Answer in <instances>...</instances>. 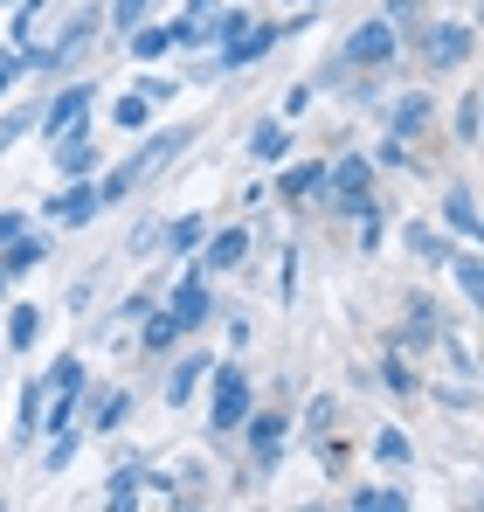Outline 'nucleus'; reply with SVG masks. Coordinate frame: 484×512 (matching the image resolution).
Here are the masks:
<instances>
[{"instance_id": "obj_1", "label": "nucleus", "mask_w": 484, "mask_h": 512, "mask_svg": "<svg viewBox=\"0 0 484 512\" xmlns=\"http://www.w3.org/2000/svg\"><path fill=\"white\" fill-rule=\"evenodd\" d=\"M325 194H332V208H339V215H367V167H360V160H346L339 173H325Z\"/></svg>"}, {"instance_id": "obj_2", "label": "nucleus", "mask_w": 484, "mask_h": 512, "mask_svg": "<svg viewBox=\"0 0 484 512\" xmlns=\"http://www.w3.org/2000/svg\"><path fill=\"white\" fill-rule=\"evenodd\" d=\"M242 416H249V388H242L236 367H222L215 374V429H236Z\"/></svg>"}, {"instance_id": "obj_3", "label": "nucleus", "mask_w": 484, "mask_h": 512, "mask_svg": "<svg viewBox=\"0 0 484 512\" xmlns=\"http://www.w3.org/2000/svg\"><path fill=\"white\" fill-rule=\"evenodd\" d=\"M90 97H97V90H90V84L63 90V97H56V104H49V111H42V118H35V125H42V132H49V139H63V132H70V125H77V118H83V104H90Z\"/></svg>"}, {"instance_id": "obj_4", "label": "nucleus", "mask_w": 484, "mask_h": 512, "mask_svg": "<svg viewBox=\"0 0 484 512\" xmlns=\"http://www.w3.org/2000/svg\"><path fill=\"white\" fill-rule=\"evenodd\" d=\"M346 56H353V63H388V56H395V28H388V21H367Z\"/></svg>"}, {"instance_id": "obj_5", "label": "nucleus", "mask_w": 484, "mask_h": 512, "mask_svg": "<svg viewBox=\"0 0 484 512\" xmlns=\"http://www.w3.org/2000/svg\"><path fill=\"white\" fill-rule=\"evenodd\" d=\"M471 56V28H429V70H450Z\"/></svg>"}, {"instance_id": "obj_6", "label": "nucleus", "mask_w": 484, "mask_h": 512, "mask_svg": "<svg viewBox=\"0 0 484 512\" xmlns=\"http://www.w3.org/2000/svg\"><path fill=\"white\" fill-rule=\"evenodd\" d=\"M249 443H256V464H277V443H284V423H277V416H256V423H249Z\"/></svg>"}, {"instance_id": "obj_7", "label": "nucleus", "mask_w": 484, "mask_h": 512, "mask_svg": "<svg viewBox=\"0 0 484 512\" xmlns=\"http://www.w3.org/2000/svg\"><path fill=\"white\" fill-rule=\"evenodd\" d=\"M173 319H180V326H201V319H208V291H201L194 277L180 284V298H173Z\"/></svg>"}, {"instance_id": "obj_8", "label": "nucleus", "mask_w": 484, "mask_h": 512, "mask_svg": "<svg viewBox=\"0 0 484 512\" xmlns=\"http://www.w3.org/2000/svg\"><path fill=\"white\" fill-rule=\"evenodd\" d=\"M242 250H249V229H222V236H215V250H208V263H215V270H236Z\"/></svg>"}, {"instance_id": "obj_9", "label": "nucleus", "mask_w": 484, "mask_h": 512, "mask_svg": "<svg viewBox=\"0 0 484 512\" xmlns=\"http://www.w3.org/2000/svg\"><path fill=\"white\" fill-rule=\"evenodd\" d=\"M35 263H42V243L14 236V243H7V263H0V277H21V270H35Z\"/></svg>"}, {"instance_id": "obj_10", "label": "nucleus", "mask_w": 484, "mask_h": 512, "mask_svg": "<svg viewBox=\"0 0 484 512\" xmlns=\"http://www.w3.org/2000/svg\"><path fill=\"white\" fill-rule=\"evenodd\" d=\"M166 49H173V28H139V35H132V56H139V63H153Z\"/></svg>"}, {"instance_id": "obj_11", "label": "nucleus", "mask_w": 484, "mask_h": 512, "mask_svg": "<svg viewBox=\"0 0 484 512\" xmlns=\"http://www.w3.org/2000/svg\"><path fill=\"white\" fill-rule=\"evenodd\" d=\"M56 215H63V222H90V215H97V194H90V187H70V194L56 201Z\"/></svg>"}, {"instance_id": "obj_12", "label": "nucleus", "mask_w": 484, "mask_h": 512, "mask_svg": "<svg viewBox=\"0 0 484 512\" xmlns=\"http://www.w3.org/2000/svg\"><path fill=\"white\" fill-rule=\"evenodd\" d=\"M90 160H97V153H90V139H70V132H63V153H56V167H63V173H90Z\"/></svg>"}, {"instance_id": "obj_13", "label": "nucleus", "mask_w": 484, "mask_h": 512, "mask_svg": "<svg viewBox=\"0 0 484 512\" xmlns=\"http://www.w3.org/2000/svg\"><path fill=\"white\" fill-rule=\"evenodd\" d=\"M35 333H42V312H35V305H14V326H7V340H14V346H35Z\"/></svg>"}, {"instance_id": "obj_14", "label": "nucleus", "mask_w": 484, "mask_h": 512, "mask_svg": "<svg viewBox=\"0 0 484 512\" xmlns=\"http://www.w3.org/2000/svg\"><path fill=\"white\" fill-rule=\"evenodd\" d=\"M325 187V167H298V173H284V194L291 201H305V194H319Z\"/></svg>"}, {"instance_id": "obj_15", "label": "nucleus", "mask_w": 484, "mask_h": 512, "mask_svg": "<svg viewBox=\"0 0 484 512\" xmlns=\"http://www.w3.org/2000/svg\"><path fill=\"white\" fill-rule=\"evenodd\" d=\"M450 222H457L464 236L478 229V194H471V187H457V194H450Z\"/></svg>"}, {"instance_id": "obj_16", "label": "nucleus", "mask_w": 484, "mask_h": 512, "mask_svg": "<svg viewBox=\"0 0 484 512\" xmlns=\"http://www.w3.org/2000/svg\"><path fill=\"white\" fill-rule=\"evenodd\" d=\"M194 374H208V367H201V360H180L173 381H166V402H187V395H194Z\"/></svg>"}, {"instance_id": "obj_17", "label": "nucleus", "mask_w": 484, "mask_h": 512, "mask_svg": "<svg viewBox=\"0 0 484 512\" xmlns=\"http://www.w3.org/2000/svg\"><path fill=\"white\" fill-rule=\"evenodd\" d=\"M242 35H249V42H236V49H229V56H222V63H249V56H263V49H270V42H277V35H270V28H242Z\"/></svg>"}, {"instance_id": "obj_18", "label": "nucleus", "mask_w": 484, "mask_h": 512, "mask_svg": "<svg viewBox=\"0 0 484 512\" xmlns=\"http://www.w3.org/2000/svg\"><path fill=\"white\" fill-rule=\"evenodd\" d=\"M146 118H153V97H146V90L118 97V125H146Z\"/></svg>"}, {"instance_id": "obj_19", "label": "nucleus", "mask_w": 484, "mask_h": 512, "mask_svg": "<svg viewBox=\"0 0 484 512\" xmlns=\"http://www.w3.org/2000/svg\"><path fill=\"white\" fill-rule=\"evenodd\" d=\"M256 160H284V125H256Z\"/></svg>"}, {"instance_id": "obj_20", "label": "nucleus", "mask_w": 484, "mask_h": 512, "mask_svg": "<svg viewBox=\"0 0 484 512\" xmlns=\"http://www.w3.org/2000/svg\"><path fill=\"white\" fill-rule=\"evenodd\" d=\"M28 125H35V111H7V118H0V153H7V146H14Z\"/></svg>"}, {"instance_id": "obj_21", "label": "nucleus", "mask_w": 484, "mask_h": 512, "mask_svg": "<svg viewBox=\"0 0 484 512\" xmlns=\"http://www.w3.org/2000/svg\"><path fill=\"white\" fill-rule=\"evenodd\" d=\"M173 333H180V319H173V312H160V319H153V326H146V346H153V353H160V346H173Z\"/></svg>"}, {"instance_id": "obj_22", "label": "nucleus", "mask_w": 484, "mask_h": 512, "mask_svg": "<svg viewBox=\"0 0 484 512\" xmlns=\"http://www.w3.org/2000/svg\"><path fill=\"white\" fill-rule=\"evenodd\" d=\"M457 284H464L471 298H484V270H478V256H457Z\"/></svg>"}, {"instance_id": "obj_23", "label": "nucleus", "mask_w": 484, "mask_h": 512, "mask_svg": "<svg viewBox=\"0 0 484 512\" xmlns=\"http://www.w3.org/2000/svg\"><path fill=\"white\" fill-rule=\"evenodd\" d=\"M353 506H360V512H374V506H388V512H402V506H408V499H402V492H353Z\"/></svg>"}, {"instance_id": "obj_24", "label": "nucleus", "mask_w": 484, "mask_h": 512, "mask_svg": "<svg viewBox=\"0 0 484 512\" xmlns=\"http://www.w3.org/2000/svg\"><path fill=\"white\" fill-rule=\"evenodd\" d=\"M457 139H464V146L478 139V97H464V104H457Z\"/></svg>"}, {"instance_id": "obj_25", "label": "nucleus", "mask_w": 484, "mask_h": 512, "mask_svg": "<svg viewBox=\"0 0 484 512\" xmlns=\"http://www.w3.org/2000/svg\"><path fill=\"white\" fill-rule=\"evenodd\" d=\"M132 499H139V478L118 471V478H111V506H132Z\"/></svg>"}, {"instance_id": "obj_26", "label": "nucleus", "mask_w": 484, "mask_h": 512, "mask_svg": "<svg viewBox=\"0 0 484 512\" xmlns=\"http://www.w3.org/2000/svg\"><path fill=\"white\" fill-rule=\"evenodd\" d=\"M77 381H83L77 360H56V388H63V395H77Z\"/></svg>"}, {"instance_id": "obj_27", "label": "nucleus", "mask_w": 484, "mask_h": 512, "mask_svg": "<svg viewBox=\"0 0 484 512\" xmlns=\"http://www.w3.org/2000/svg\"><path fill=\"white\" fill-rule=\"evenodd\" d=\"M90 416H97V429H111V423H118V416H125V395H111V402H97Z\"/></svg>"}, {"instance_id": "obj_28", "label": "nucleus", "mask_w": 484, "mask_h": 512, "mask_svg": "<svg viewBox=\"0 0 484 512\" xmlns=\"http://www.w3.org/2000/svg\"><path fill=\"white\" fill-rule=\"evenodd\" d=\"M374 450H381V457H388V464H408V443H402V436H395V429H388V436H381V443H374Z\"/></svg>"}, {"instance_id": "obj_29", "label": "nucleus", "mask_w": 484, "mask_h": 512, "mask_svg": "<svg viewBox=\"0 0 484 512\" xmlns=\"http://www.w3.org/2000/svg\"><path fill=\"white\" fill-rule=\"evenodd\" d=\"M194 236H201V222H173V236H166V243H173V250H194Z\"/></svg>"}, {"instance_id": "obj_30", "label": "nucleus", "mask_w": 484, "mask_h": 512, "mask_svg": "<svg viewBox=\"0 0 484 512\" xmlns=\"http://www.w3.org/2000/svg\"><path fill=\"white\" fill-rule=\"evenodd\" d=\"M146 14V0H118V21H139Z\"/></svg>"}, {"instance_id": "obj_31", "label": "nucleus", "mask_w": 484, "mask_h": 512, "mask_svg": "<svg viewBox=\"0 0 484 512\" xmlns=\"http://www.w3.org/2000/svg\"><path fill=\"white\" fill-rule=\"evenodd\" d=\"M14 236H21V222H14V215H0V243H14Z\"/></svg>"}, {"instance_id": "obj_32", "label": "nucleus", "mask_w": 484, "mask_h": 512, "mask_svg": "<svg viewBox=\"0 0 484 512\" xmlns=\"http://www.w3.org/2000/svg\"><path fill=\"white\" fill-rule=\"evenodd\" d=\"M14 70H21V63H0V90H7V84H14Z\"/></svg>"}, {"instance_id": "obj_33", "label": "nucleus", "mask_w": 484, "mask_h": 512, "mask_svg": "<svg viewBox=\"0 0 484 512\" xmlns=\"http://www.w3.org/2000/svg\"><path fill=\"white\" fill-rule=\"evenodd\" d=\"M0 284H7V277H0Z\"/></svg>"}]
</instances>
